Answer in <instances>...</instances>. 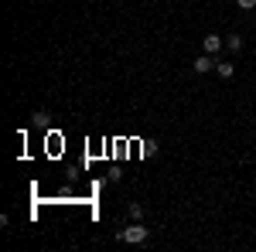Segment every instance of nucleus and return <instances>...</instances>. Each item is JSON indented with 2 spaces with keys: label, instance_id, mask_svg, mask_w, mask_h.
I'll use <instances>...</instances> for the list:
<instances>
[{
  "label": "nucleus",
  "instance_id": "7",
  "mask_svg": "<svg viewBox=\"0 0 256 252\" xmlns=\"http://www.w3.org/2000/svg\"><path fill=\"white\" fill-rule=\"evenodd\" d=\"M236 3L242 7V10H253V7H256V0H236Z\"/></svg>",
  "mask_w": 256,
  "mask_h": 252
},
{
  "label": "nucleus",
  "instance_id": "4",
  "mask_svg": "<svg viewBox=\"0 0 256 252\" xmlns=\"http://www.w3.org/2000/svg\"><path fill=\"white\" fill-rule=\"evenodd\" d=\"M216 72H218L222 78H232V75H236V65H232V61H218Z\"/></svg>",
  "mask_w": 256,
  "mask_h": 252
},
{
  "label": "nucleus",
  "instance_id": "2",
  "mask_svg": "<svg viewBox=\"0 0 256 252\" xmlns=\"http://www.w3.org/2000/svg\"><path fill=\"white\" fill-rule=\"evenodd\" d=\"M216 65H218L216 55H198V58L192 61V68H195V72H202V75H205V72H212Z\"/></svg>",
  "mask_w": 256,
  "mask_h": 252
},
{
  "label": "nucleus",
  "instance_id": "6",
  "mask_svg": "<svg viewBox=\"0 0 256 252\" xmlns=\"http://www.w3.org/2000/svg\"><path fill=\"white\" fill-rule=\"evenodd\" d=\"M130 218H134V222H140V218H144V205H137V201H134V205H130Z\"/></svg>",
  "mask_w": 256,
  "mask_h": 252
},
{
  "label": "nucleus",
  "instance_id": "5",
  "mask_svg": "<svg viewBox=\"0 0 256 252\" xmlns=\"http://www.w3.org/2000/svg\"><path fill=\"white\" fill-rule=\"evenodd\" d=\"M226 48H229V51H242V38H239V34H229V38H226Z\"/></svg>",
  "mask_w": 256,
  "mask_h": 252
},
{
  "label": "nucleus",
  "instance_id": "3",
  "mask_svg": "<svg viewBox=\"0 0 256 252\" xmlns=\"http://www.w3.org/2000/svg\"><path fill=\"white\" fill-rule=\"evenodd\" d=\"M202 48H205V55H218V51L226 48V41L218 38V34H208V38L202 41Z\"/></svg>",
  "mask_w": 256,
  "mask_h": 252
},
{
  "label": "nucleus",
  "instance_id": "1",
  "mask_svg": "<svg viewBox=\"0 0 256 252\" xmlns=\"http://www.w3.org/2000/svg\"><path fill=\"white\" fill-rule=\"evenodd\" d=\"M147 229H144V225H140V222H134V225H130V229H123V232H120V242H130V246H144V242H147Z\"/></svg>",
  "mask_w": 256,
  "mask_h": 252
}]
</instances>
